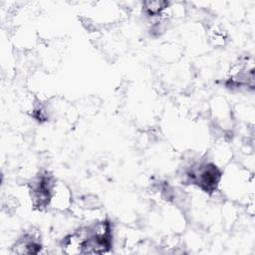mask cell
<instances>
[{"label": "cell", "instance_id": "6da1fadb", "mask_svg": "<svg viewBox=\"0 0 255 255\" xmlns=\"http://www.w3.org/2000/svg\"><path fill=\"white\" fill-rule=\"evenodd\" d=\"M219 187L231 200L247 203L246 199H253V175L249 170L238 165H230L222 171Z\"/></svg>", "mask_w": 255, "mask_h": 255}, {"label": "cell", "instance_id": "7a4b0ae2", "mask_svg": "<svg viewBox=\"0 0 255 255\" xmlns=\"http://www.w3.org/2000/svg\"><path fill=\"white\" fill-rule=\"evenodd\" d=\"M186 179L201 191L213 194L217 191L222 176L220 167L212 161H195L185 170Z\"/></svg>", "mask_w": 255, "mask_h": 255}, {"label": "cell", "instance_id": "3957f363", "mask_svg": "<svg viewBox=\"0 0 255 255\" xmlns=\"http://www.w3.org/2000/svg\"><path fill=\"white\" fill-rule=\"evenodd\" d=\"M73 206V195L70 188L61 181H55L50 197L49 207L57 211H68Z\"/></svg>", "mask_w": 255, "mask_h": 255}, {"label": "cell", "instance_id": "277c9868", "mask_svg": "<svg viewBox=\"0 0 255 255\" xmlns=\"http://www.w3.org/2000/svg\"><path fill=\"white\" fill-rule=\"evenodd\" d=\"M209 39L214 46H224L226 43V36L220 30H212L209 33Z\"/></svg>", "mask_w": 255, "mask_h": 255}]
</instances>
